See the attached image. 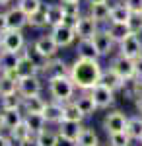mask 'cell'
I'll use <instances>...</instances> for the list:
<instances>
[{"label":"cell","mask_w":142,"mask_h":146,"mask_svg":"<svg viewBox=\"0 0 142 146\" xmlns=\"http://www.w3.org/2000/svg\"><path fill=\"white\" fill-rule=\"evenodd\" d=\"M103 74V68L99 64L98 58H80L70 66V78L80 90H92Z\"/></svg>","instance_id":"6da1fadb"},{"label":"cell","mask_w":142,"mask_h":146,"mask_svg":"<svg viewBox=\"0 0 142 146\" xmlns=\"http://www.w3.org/2000/svg\"><path fill=\"white\" fill-rule=\"evenodd\" d=\"M74 90H76V84L72 82L70 76H58V78L49 80V94L55 101H60V103L72 101Z\"/></svg>","instance_id":"7a4b0ae2"},{"label":"cell","mask_w":142,"mask_h":146,"mask_svg":"<svg viewBox=\"0 0 142 146\" xmlns=\"http://www.w3.org/2000/svg\"><path fill=\"white\" fill-rule=\"evenodd\" d=\"M111 68H113L125 82H132V80L136 78V60H134V58H129V56H125V55H119V56L113 58Z\"/></svg>","instance_id":"3957f363"},{"label":"cell","mask_w":142,"mask_h":146,"mask_svg":"<svg viewBox=\"0 0 142 146\" xmlns=\"http://www.w3.org/2000/svg\"><path fill=\"white\" fill-rule=\"evenodd\" d=\"M51 37L55 39V43L58 45V49H62V47L72 45L78 35H76V29H74L72 25H68V23H58V25H55V27L51 29Z\"/></svg>","instance_id":"277c9868"},{"label":"cell","mask_w":142,"mask_h":146,"mask_svg":"<svg viewBox=\"0 0 142 146\" xmlns=\"http://www.w3.org/2000/svg\"><path fill=\"white\" fill-rule=\"evenodd\" d=\"M16 72H18V76H20V78L37 76V74L41 72V66H39L31 56H29V53L25 51V47L20 51V58H18V64H16Z\"/></svg>","instance_id":"5b68a950"},{"label":"cell","mask_w":142,"mask_h":146,"mask_svg":"<svg viewBox=\"0 0 142 146\" xmlns=\"http://www.w3.org/2000/svg\"><path fill=\"white\" fill-rule=\"evenodd\" d=\"M23 47H25V39H23L22 29H6L2 33V51L20 53Z\"/></svg>","instance_id":"8992f818"},{"label":"cell","mask_w":142,"mask_h":146,"mask_svg":"<svg viewBox=\"0 0 142 146\" xmlns=\"http://www.w3.org/2000/svg\"><path fill=\"white\" fill-rule=\"evenodd\" d=\"M41 72L49 80H53V78H58V76H70V66L62 58H55L53 56V58H47V62L41 66Z\"/></svg>","instance_id":"52a82bcc"},{"label":"cell","mask_w":142,"mask_h":146,"mask_svg":"<svg viewBox=\"0 0 142 146\" xmlns=\"http://www.w3.org/2000/svg\"><path fill=\"white\" fill-rule=\"evenodd\" d=\"M90 92H92V96H94V100H96L99 109H107L109 105L115 103V90H111L109 86H105L101 82H98Z\"/></svg>","instance_id":"ba28073f"},{"label":"cell","mask_w":142,"mask_h":146,"mask_svg":"<svg viewBox=\"0 0 142 146\" xmlns=\"http://www.w3.org/2000/svg\"><path fill=\"white\" fill-rule=\"evenodd\" d=\"M127 123H129V117L123 111H113V113L105 115L103 129H105L107 135H111V133H123V131H127Z\"/></svg>","instance_id":"9c48e42d"},{"label":"cell","mask_w":142,"mask_h":146,"mask_svg":"<svg viewBox=\"0 0 142 146\" xmlns=\"http://www.w3.org/2000/svg\"><path fill=\"white\" fill-rule=\"evenodd\" d=\"M119 55H125L136 60L142 55V39L136 33H131L127 39H123L119 43Z\"/></svg>","instance_id":"30bf717a"},{"label":"cell","mask_w":142,"mask_h":146,"mask_svg":"<svg viewBox=\"0 0 142 146\" xmlns=\"http://www.w3.org/2000/svg\"><path fill=\"white\" fill-rule=\"evenodd\" d=\"M33 51L37 53L39 56H43V58H53L56 55V51H58V45L55 43V39L49 35H41L35 43H33Z\"/></svg>","instance_id":"8fae6325"},{"label":"cell","mask_w":142,"mask_h":146,"mask_svg":"<svg viewBox=\"0 0 142 146\" xmlns=\"http://www.w3.org/2000/svg\"><path fill=\"white\" fill-rule=\"evenodd\" d=\"M74 29H76V35L80 39H92L94 35L98 33L99 27H98V22L88 14V16H80V18H78Z\"/></svg>","instance_id":"7c38bea8"},{"label":"cell","mask_w":142,"mask_h":146,"mask_svg":"<svg viewBox=\"0 0 142 146\" xmlns=\"http://www.w3.org/2000/svg\"><path fill=\"white\" fill-rule=\"evenodd\" d=\"M94 39V43H96V47H98V51H99V55L101 56H107L113 53V49H115V39L109 35V31L107 29H98V33L92 37Z\"/></svg>","instance_id":"4fadbf2b"},{"label":"cell","mask_w":142,"mask_h":146,"mask_svg":"<svg viewBox=\"0 0 142 146\" xmlns=\"http://www.w3.org/2000/svg\"><path fill=\"white\" fill-rule=\"evenodd\" d=\"M41 82L37 76H27V78H20L18 80V92L22 98H29V96H37L41 94Z\"/></svg>","instance_id":"5bb4252c"},{"label":"cell","mask_w":142,"mask_h":146,"mask_svg":"<svg viewBox=\"0 0 142 146\" xmlns=\"http://www.w3.org/2000/svg\"><path fill=\"white\" fill-rule=\"evenodd\" d=\"M6 20H8V29H23L27 25V14L20 6H16L6 12Z\"/></svg>","instance_id":"9a60e30c"},{"label":"cell","mask_w":142,"mask_h":146,"mask_svg":"<svg viewBox=\"0 0 142 146\" xmlns=\"http://www.w3.org/2000/svg\"><path fill=\"white\" fill-rule=\"evenodd\" d=\"M74 101H76V105L80 107V111L84 113L86 117L94 115V113L99 109L98 103H96V100H94V96H92V92H90V90H82V96H78Z\"/></svg>","instance_id":"2e32d148"},{"label":"cell","mask_w":142,"mask_h":146,"mask_svg":"<svg viewBox=\"0 0 142 146\" xmlns=\"http://www.w3.org/2000/svg\"><path fill=\"white\" fill-rule=\"evenodd\" d=\"M90 16L98 23H105L111 18V4L107 2H98V4H90Z\"/></svg>","instance_id":"e0dca14e"},{"label":"cell","mask_w":142,"mask_h":146,"mask_svg":"<svg viewBox=\"0 0 142 146\" xmlns=\"http://www.w3.org/2000/svg\"><path fill=\"white\" fill-rule=\"evenodd\" d=\"M62 111H64V103H60V101H51V103H47L43 109V115L45 119H47V123H60L62 121Z\"/></svg>","instance_id":"ac0fdd59"},{"label":"cell","mask_w":142,"mask_h":146,"mask_svg":"<svg viewBox=\"0 0 142 146\" xmlns=\"http://www.w3.org/2000/svg\"><path fill=\"white\" fill-rule=\"evenodd\" d=\"M107 31H109V35L115 39V43H117V45H119L123 39H127V37L132 33L131 27H129V23H125V22H109Z\"/></svg>","instance_id":"d6986e66"},{"label":"cell","mask_w":142,"mask_h":146,"mask_svg":"<svg viewBox=\"0 0 142 146\" xmlns=\"http://www.w3.org/2000/svg\"><path fill=\"white\" fill-rule=\"evenodd\" d=\"M101 84H105V86H109L111 90H123L125 88V84H129V82H125V80L121 78L119 74L113 70V68H109V70H103V74H101V80H99Z\"/></svg>","instance_id":"ffe728a7"},{"label":"cell","mask_w":142,"mask_h":146,"mask_svg":"<svg viewBox=\"0 0 142 146\" xmlns=\"http://www.w3.org/2000/svg\"><path fill=\"white\" fill-rule=\"evenodd\" d=\"M82 123H74V121H60L58 123V135L66 136L70 140H78V136L82 133Z\"/></svg>","instance_id":"44dd1931"},{"label":"cell","mask_w":142,"mask_h":146,"mask_svg":"<svg viewBox=\"0 0 142 146\" xmlns=\"http://www.w3.org/2000/svg\"><path fill=\"white\" fill-rule=\"evenodd\" d=\"M23 121L22 109H2V127L6 131H12L16 125H20Z\"/></svg>","instance_id":"7402d4cb"},{"label":"cell","mask_w":142,"mask_h":146,"mask_svg":"<svg viewBox=\"0 0 142 146\" xmlns=\"http://www.w3.org/2000/svg\"><path fill=\"white\" fill-rule=\"evenodd\" d=\"M78 56L80 58H99L101 55H99L94 39H80V43H78Z\"/></svg>","instance_id":"603a6c76"},{"label":"cell","mask_w":142,"mask_h":146,"mask_svg":"<svg viewBox=\"0 0 142 146\" xmlns=\"http://www.w3.org/2000/svg\"><path fill=\"white\" fill-rule=\"evenodd\" d=\"M86 119V115L80 111V107L76 105V101H66L64 111H62V121H74V123H82Z\"/></svg>","instance_id":"cb8c5ba5"},{"label":"cell","mask_w":142,"mask_h":146,"mask_svg":"<svg viewBox=\"0 0 142 146\" xmlns=\"http://www.w3.org/2000/svg\"><path fill=\"white\" fill-rule=\"evenodd\" d=\"M132 16V10L125 4V2H119V4H113L111 6V18L109 22H129Z\"/></svg>","instance_id":"d4e9b609"},{"label":"cell","mask_w":142,"mask_h":146,"mask_svg":"<svg viewBox=\"0 0 142 146\" xmlns=\"http://www.w3.org/2000/svg\"><path fill=\"white\" fill-rule=\"evenodd\" d=\"M47 101L37 94V96H29V98H23V105L22 109L25 113H43Z\"/></svg>","instance_id":"484cf974"},{"label":"cell","mask_w":142,"mask_h":146,"mask_svg":"<svg viewBox=\"0 0 142 146\" xmlns=\"http://www.w3.org/2000/svg\"><path fill=\"white\" fill-rule=\"evenodd\" d=\"M23 121L27 123V127L31 129V133H33V135L41 133V131L45 129V125H47V119H45V115H43V113H25Z\"/></svg>","instance_id":"4316f807"},{"label":"cell","mask_w":142,"mask_h":146,"mask_svg":"<svg viewBox=\"0 0 142 146\" xmlns=\"http://www.w3.org/2000/svg\"><path fill=\"white\" fill-rule=\"evenodd\" d=\"M33 136H35V135L31 133V129L27 127L25 121H22L20 125H16V127L10 131V138L14 140V142H18V144H20V142H25V140H29V138H33Z\"/></svg>","instance_id":"83f0119b"},{"label":"cell","mask_w":142,"mask_h":146,"mask_svg":"<svg viewBox=\"0 0 142 146\" xmlns=\"http://www.w3.org/2000/svg\"><path fill=\"white\" fill-rule=\"evenodd\" d=\"M0 105L2 109H22L23 98L20 96V92H14L8 96H0Z\"/></svg>","instance_id":"f1b7e54d"},{"label":"cell","mask_w":142,"mask_h":146,"mask_svg":"<svg viewBox=\"0 0 142 146\" xmlns=\"http://www.w3.org/2000/svg\"><path fill=\"white\" fill-rule=\"evenodd\" d=\"M47 18H49V25H53V27L64 22L62 4H49V6H47Z\"/></svg>","instance_id":"f546056e"},{"label":"cell","mask_w":142,"mask_h":146,"mask_svg":"<svg viewBox=\"0 0 142 146\" xmlns=\"http://www.w3.org/2000/svg\"><path fill=\"white\" fill-rule=\"evenodd\" d=\"M76 144L78 146H99V138H98V135H96L94 129L84 127L82 133H80V136H78Z\"/></svg>","instance_id":"4dcf8cb0"},{"label":"cell","mask_w":142,"mask_h":146,"mask_svg":"<svg viewBox=\"0 0 142 146\" xmlns=\"http://www.w3.org/2000/svg\"><path fill=\"white\" fill-rule=\"evenodd\" d=\"M127 135L131 136L132 140H140V136H142V115L129 117V123H127Z\"/></svg>","instance_id":"1f68e13d"},{"label":"cell","mask_w":142,"mask_h":146,"mask_svg":"<svg viewBox=\"0 0 142 146\" xmlns=\"http://www.w3.org/2000/svg\"><path fill=\"white\" fill-rule=\"evenodd\" d=\"M27 25H31V27H43V25H49L47 6H41L37 12H33L31 16H27Z\"/></svg>","instance_id":"d6a6232c"},{"label":"cell","mask_w":142,"mask_h":146,"mask_svg":"<svg viewBox=\"0 0 142 146\" xmlns=\"http://www.w3.org/2000/svg\"><path fill=\"white\" fill-rule=\"evenodd\" d=\"M18 58H20V53H8V51H2V53H0V72L16 68Z\"/></svg>","instance_id":"836d02e7"},{"label":"cell","mask_w":142,"mask_h":146,"mask_svg":"<svg viewBox=\"0 0 142 146\" xmlns=\"http://www.w3.org/2000/svg\"><path fill=\"white\" fill-rule=\"evenodd\" d=\"M14 92H18V80L0 72V96H8V94H14Z\"/></svg>","instance_id":"e575fe53"},{"label":"cell","mask_w":142,"mask_h":146,"mask_svg":"<svg viewBox=\"0 0 142 146\" xmlns=\"http://www.w3.org/2000/svg\"><path fill=\"white\" fill-rule=\"evenodd\" d=\"M56 138H58V135L53 133V131H49V129H43L41 133L35 135V140H37V144H39V146H55L56 144Z\"/></svg>","instance_id":"d590c367"},{"label":"cell","mask_w":142,"mask_h":146,"mask_svg":"<svg viewBox=\"0 0 142 146\" xmlns=\"http://www.w3.org/2000/svg\"><path fill=\"white\" fill-rule=\"evenodd\" d=\"M132 138L127 135V131L123 133H111L109 135V146H132Z\"/></svg>","instance_id":"8d00e7d4"},{"label":"cell","mask_w":142,"mask_h":146,"mask_svg":"<svg viewBox=\"0 0 142 146\" xmlns=\"http://www.w3.org/2000/svg\"><path fill=\"white\" fill-rule=\"evenodd\" d=\"M18 6H20L27 16H31L33 12H37L43 6V2H41V0H18Z\"/></svg>","instance_id":"74e56055"},{"label":"cell","mask_w":142,"mask_h":146,"mask_svg":"<svg viewBox=\"0 0 142 146\" xmlns=\"http://www.w3.org/2000/svg\"><path fill=\"white\" fill-rule=\"evenodd\" d=\"M62 10H64V18H80V2H62Z\"/></svg>","instance_id":"f35d334b"},{"label":"cell","mask_w":142,"mask_h":146,"mask_svg":"<svg viewBox=\"0 0 142 146\" xmlns=\"http://www.w3.org/2000/svg\"><path fill=\"white\" fill-rule=\"evenodd\" d=\"M129 27H131V31L132 33H142V14H132L131 16V20H129Z\"/></svg>","instance_id":"ab89813d"},{"label":"cell","mask_w":142,"mask_h":146,"mask_svg":"<svg viewBox=\"0 0 142 146\" xmlns=\"http://www.w3.org/2000/svg\"><path fill=\"white\" fill-rule=\"evenodd\" d=\"M125 4L132 10V14H140L142 12V0H125Z\"/></svg>","instance_id":"60d3db41"},{"label":"cell","mask_w":142,"mask_h":146,"mask_svg":"<svg viewBox=\"0 0 142 146\" xmlns=\"http://www.w3.org/2000/svg\"><path fill=\"white\" fill-rule=\"evenodd\" d=\"M55 146H78L76 140H70V138H66V136L58 135V138H56V144Z\"/></svg>","instance_id":"b9f144b4"},{"label":"cell","mask_w":142,"mask_h":146,"mask_svg":"<svg viewBox=\"0 0 142 146\" xmlns=\"http://www.w3.org/2000/svg\"><path fill=\"white\" fill-rule=\"evenodd\" d=\"M6 29H8V20H6V14H2V12H0V35L4 33Z\"/></svg>","instance_id":"7bdbcfd3"},{"label":"cell","mask_w":142,"mask_h":146,"mask_svg":"<svg viewBox=\"0 0 142 146\" xmlns=\"http://www.w3.org/2000/svg\"><path fill=\"white\" fill-rule=\"evenodd\" d=\"M134 103H136V109H138V113L142 115V92H138V94L134 96Z\"/></svg>","instance_id":"ee69618b"},{"label":"cell","mask_w":142,"mask_h":146,"mask_svg":"<svg viewBox=\"0 0 142 146\" xmlns=\"http://www.w3.org/2000/svg\"><path fill=\"white\" fill-rule=\"evenodd\" d=\"M136 78H142V55L136 58Z\"/></svg>","instance_id":"f6af8a7d"},{"label":"cell","mask_w":142,"mask_h":146,"mask_svg":"<svg viewBox=\"0 0 142 146\" xmlns=\"http://www.w3.org/2000/svg\"><path fill=\"white\" fill-rule=\"evenodd\" d=\"M18 146H39V144H37V140H35V136H33V138H29V140H25V142H20Z\"/></svg>","instance_id":"bcb514c9"},{"label":"cell","mask_w":142,"mask_h":146,"mask_svg":"<svg viewBox=\"0 0 142 146\" xmlns=\"http://www.w3.org/2000/svg\"><path fill=\"white\" fill-rule=\"evenodd\" d=\"M0 146H12V140L8 138V136L0 135Z\"/></svg>","instance_id":"7dc6e473"},{"label":"cell","mask_w":142,"mask_h":146,"mask_svg":"<svg viewBox=\"0 0 142 146\" xmlns=\"http://www.w3.org/2000/svg\"><path fill=\"white\" fill-rule=\"evenodd\" d=\"M12 0H0V6H6V4H10Z\"/></svg>","instance_id":"c3c4849f"},{"label":"cell","mask_w":142,"mask_h":146,"mask_svg":"<svg viewBox=\"0 0 142 146\" xmlns=\"http://www.w3.org/2000/svg\"><path fill=\"white\" fill-rule=\"evenodd\" d=\"M90 4H98V2H107V0H88Z\"/></svg>","instance_id":"681fc988"},{"label":"cell","mask_w":142,"mask_h":146,"mask_svg":"<svg viewBox=\"0 0 142 146\" xmlns=\"http://www.w3.org/2000/svg\"><path fill=\"white\" fill-rule=\"evenodd\" d=\"M0 53H2V35H0Z\"/></svg>","instance_id":"f907efd6"},{"label":"cell","mask_w":142,"mask_h":146,"mask_svg":"<svg viewBox=\"0 0 142 146\" xmlns=\"http://www.w3.org/2000/svg\"><path fill=\"white\" fill-rule=\"evenodd\" d=\"M62 2H80V0H62Z\"/></svg>","instance_id":"816d5d0a"},{"label":"cell","mask_w":142,"mask_h":146,"mask_svg":"<svg viewBox=\"0 0 142 146\" xmlns=\"http://www.w3.org/2000/svg\"><path fill=\"white\" fill-rule=\"evenodd\" d=\"M0 129H4V127H2V115H0Z\"/></svg>","instance_id":"f5cc1de1"},{"label":"cell","mask_w":142,"mask_h":146,"mask_svg":"<svg viewBox=\"0 0 142 146\" xmlns=\"http://www.w3.org/2000/svg\"><path fill=\"white\" fill-rule=\"evenodd\" d=\"M140 140H142V136H140Z\"/></svg>","instance_id":"db71d44e"},{"label":"cell","mask_w":142,"mask_h":146,"mask_svg":"<svg viewBox=\"0 0 142 146\" xmlns=\"http://www.w3.org/2000/svg\"><path fill=\"white\" fill-rule=\"evenodd\" d=\"M140 14H142V12H140Z\"/></svg>","instance_id":"11a10c76"}]
</instances>
